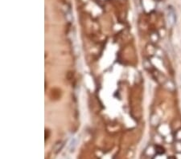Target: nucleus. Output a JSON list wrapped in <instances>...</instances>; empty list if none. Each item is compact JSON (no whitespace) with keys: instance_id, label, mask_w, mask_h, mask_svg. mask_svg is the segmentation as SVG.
Instances as JSON below:
<instances>
[{"instance_id":"f257e3e1","label":"nucleus","mask_w":181,"mask_h":159,"mask_svg":"<svg viewBox=\"0 0 181 159\" xmlns=\"http://www.w3.org/2000/svg\"><path fill=\"white\" fill-rule=\"evenodd\" d=\"M167 24L170 27H173L176 23V15L172 7L167 8Z\"/></svg>"},{"instance_id":"f03ea898","label":"nucleus","mask_w":181,"mask_h":159,"mask_svg":"<svg viewBox=\"0 0 181 159\" xmlns=\"http://www.w3.org/2000/svg\"><path fill=\"white\" fill-rule=\"evenodd\" d=\"M76 138H72L71 141H70V144H69V147H70V151H73V150L75 149L76 146Z\"/></svg>"},{"instance_id":"7ed1b4c3","label":"nucleus","mask_w":181,"mask_h":159,"mask_svg":"<svg viewBox=\"0 0 181 159\" xmlns=\"http://www.w3.org/2000/svg\"><path fill=\"white\" fill-rule=\"evenodd\" d=\"M176 149L178 152L181 153V141H178L176 144Z\"/></svg>"},{"instance_id":"20e7f679","label":"nucleus","mask_w":181,"mask_h":159,"mask_svg":"<svg viewBox=\"0 0 181 159\" xmlns=\"http://www.w3.org/2000/svg\"><path fill=\"white\" fill-rule=\"evenodd\" d=\"M176 138L178 141H181V129L177 130L176 133Z\"/></svg>"}]
</instances>
